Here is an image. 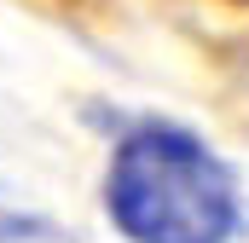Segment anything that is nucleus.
Returning a JSON list of instances; mask_svg holds the SVG:
<instances>
[{
  "label": "nucleus",
  "instance_id": "f257e3e1",
  "mask_svg": "<svg viewBox=\"0 0 249 243\" xmlns=\"http://www.w3.org/2000/svg\"><path fill=\"white\" fill-rule=\"evenodd\" d=\"M105 214L127 243H238L249 226L232 162L180 122H133L110 145Z\"/></svg>",
  "mask_w": 249,
  "mask_h": 243
}]
</instances>
